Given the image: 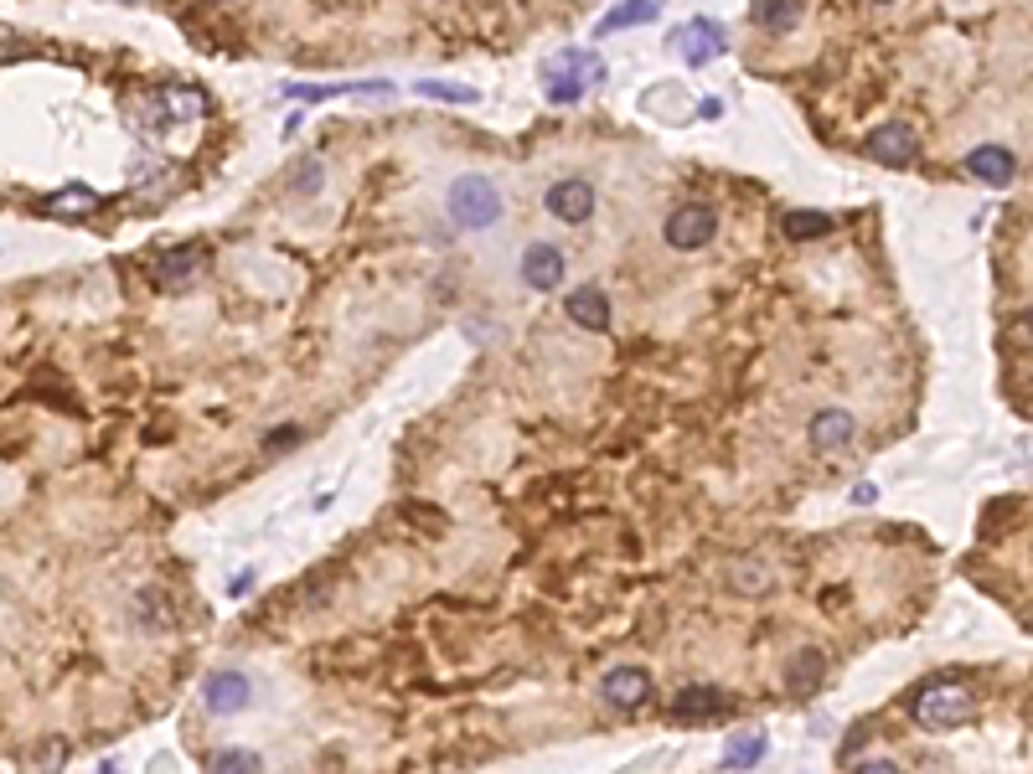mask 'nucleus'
<instances>
[{
	"label": "nucleus",
	"instance_id": "f257e3e1",
	"mask_svg": "<svg viewBox=\"0 0 1033 774\" xmlns=\"http://www.w3.org/2000/svg\"><path fill=\"white\" fill-rule=\"evenodd\" d=\"M976 713L972 686L956 682V676H930L910 692V717L920 729H961L966 717Z\"/></svg>",
	"mask_w": 1033,
	"mask_h": 774
},
{
	"label": "nucleus",
	"instance_id": "f03ea898",
	"mask_svg": "<svg viewBox=\"0 0 1033 774\" xmlns=\"http://www.w3.org/2000/svg\"><path fill=\"white\" fill-rule=\"evenodd\" d=\"M445 212L460 233H486L502 217V192L486 176H455L445 192Z\"/></svg>",
	"mask_w": 1033,
	"mask_h": 774
},
{
	"label": "nucleus",
	"instance_id": "7ed1b4c3",
	"mask_svg": "<svg viewBox=\"0 0 1033 774\" xmlns=\"http://www.w3.org/2000/svg\"><path fill=\"white\" fill-rule=\"evenodd\" d=\"M667 47H672V52H682V62H688V68H708L713 58H723V52H729V31H723L713 16H692L688 27L667 37Z\"/></svg>",
	"mask_w": 1033,
	"mask_h": 774
},
{
	"label": "nucleus",
	"instance_id": "20e7f679",
	"mask_svg": "<svg viewBox=\"0 0 1033 774\" xmlns=\"http://www.w3.org/2000/svg\"><path fill=\"white\" fill-rule=\"evenodd\" d=\"M667 243H672L677 254H692V248H708L713 243V233H719V212L703 207V202H682V207L667 217Z\"/></svg>",
	"mask_w": 1033,
	"mask_h": 774
},
{
	"label": "nucleus",
	"instance_id": "39448f33",
	"mask_svg": "<svg viewBox=\"0 0 1033 774\" xmlns=\"http://www.w3.org/2000/svg\"><path fill=\"white\" fill-rule=\"evenodd\" d=\"M863 155H869L873 165H889V171H904V165L920 161V134L910 130V124H879V130L863 140Z\"/></svg>",
	"mask_w": 1033,
	"mask_h": 774
},
{
	"label": "nucleus",
	"instance_id": "423d86ee",
	"mask_svg": "<svg viewBox=\"0 0 1033 774\" xmlns=\"http://www.w3.org/2000/svg\"><path fill=\"white\" fill-rule=\"evenodd\" d=\"M723 713H735V697H729L723 686H713V682H692L672 697L677 723H713V717H723Z\"/></svg>",
	"mask_w": 1033,
	"mask_h": 774
},
{
	"label": "nucleus",
	"instance_id": "0eeeda50",
	"mask_svg": "<svg viewBox=\"0 0 1033 774\" xmlns=\"http://www.w3.org/2000/svg\"><path fill=\"white\" fill-rule=\"evenodd\" d=\"M202 702H207L212 717H233L254 702V682L243 671H212L207 682H202Z\"/></svg>",
	"mask_w": 1033,
	"mask_h": 774
},
{
	"label": "nucleus",
	"instance_id": "6e6552de",
	"mask_svg": "<svg viewBox=\"0 0 1033 774\" xmlns=\"http://www.w3.org/2000/svg\"><path fill=\"white\" fill-rule=\"evenodd\" d=\"M599 697L610 702L615 713H636V707H646V697H651V676H646L641 666H615L599 676Z\"/></svg>",
	"mask_w": 1033,
	"mask_h": 774
},
{
	"label": "nucleus",
	"instance_id": "1a4fd4ad",
	"mask_svg": "<svg viewBox=\"0 0 1033 774\" xmlns=\"http://www.w3.org/2000/svg\"><path fill=\"white\" fill-rule=\"evenodd\" d=\"M543 207L554 212L558 223H589V217H595V186H589V181H579V176L554 181V186H548V196H543Z\"/></svg>",
	"mask_w": 1033,
	"mask_h": 774
},
{
	"label": "nucleus",
	"instance_id": "9d476101",
	"mask_svg": "<svg viewBox=\"0 0 1033 774\" xmlns=\"http://www.w3.org/2000/svg\"><path fill=\"white\" fill-rule=\"evenodd\" d=\"M523 284L527 289H538V295H554L558 284H564V254H558V243H533L523 254Z\"/></svg>",
	"mask_w": 1033,
	"mask_h": 774
},
{
	"label": "nucleus",
	"instance_id": "9b49d317",
	"mask_svg": "<svg viewBox=\"0 0 1033 774\" xmlns=\"http://www.w3.org/2000/svg\"><path fill=\"white\" fill-rule=\"evenodd\" d=\"M853 434H858V424H853V414H848V408H822V414L811 418V445L822 449V455H832V449H848V445H853Z\"/></svg>",
	"mask_w": 1033,
	"mask_h": 774
},
{
	"label": "nucleus",
	"instance_id": "f8f14e48",
	"mask_svg": "<svg viewBox=\"0 0 1033 774\" xmlns=\"http://www.w3.org/2000/svg\"><path fill=\"white\" fill-rule=\"evenodd\" d=\"M966 171H972L976 181H988V186H1007L1013 181V150H1003V145H976L972 155H966Z\"/></svg>",
	"mask_w": 1033,
	"mask_h": 774
},
{
	"label": "nucleus",
	"instance_id": "ddd939ff",
	"mask_svg": "<svg viewBox=\"0 0 1033 774\" xmlns=\"http://www.w3.org/2000/svg\"><path fill=\"white\" fill-rule=\"evenodd\" d=\"M729 589H735V594H770V589H776V563L760 558V552H749V558H739V563L729 568Z\"/></svg>",
	"mask_w": 1033,
	"mask_h": 774
},
{
	"label": "nucleus",
	"instance_id": "4468645a",
	"mask_svg": "<svg viewBox=\"0 0 1033 774\" xmlns=\"http://www.w3.org/2000/svg\"><path fill=\"white\" fill-rule=\"evenodd\" d=\"M661 16V0H620L615 11L599 16L595 37H615V31H630V27H646V21H657Z\"/></svg>",
	"mask_w": 1033,
	"mask_h": 774
},
{
	"label": "nucleus",
	"instance_id": "2eb2a0df",
	"mask_svg": "<svg viewBox=\"0 0 1033 774\" xmlns=\"http://www.w3.org/2000/svg\"><path fill=\"white\" fill-rule=\"evenodd\" d=\"M564 310H569L574 326H585V330H605V326H610V299L599 295L595 284H585V289H574V295L564 299Z\"/></svg>",
	"mask_w": 1033,
	"mask_h": 774
},
{
	"label": "nucleus",
	"instance_id": "dca6fc26",
	"mask_svg": "<svg viewBox=\"0 0 1033 774\" xmlns=\"http://www.w3.org/2000/svg\"><path fill=\"white\" fill-rule=\"evenodd\" d=\"M749 16H755V27L786 37V31L801 27V0H755V6H749Z\"/></svg>",
	"mask_w": 1033,
	"mask_h": 774
},
{
	"label": "nucleus",
	"instance_id": "f3484780",
	"mask_svg": "<svg viewBox=\"0 0 1033 774\" xmlns=\"http://www.w3.org/2000/svg\"><path fill=\"white\" fill-rule=\"evenodd\" d=\"M832 227H838V223H832L827 212H807V207H796V212H786V217H780V233H786L791 243H822Z\"/></svg>",
	"mask_w": 1033,
	"mask_h": 774
},
{
	"label": "nucleus",
	"instance_id": "a211bd4d",
	"mask_svg": "<svg viewBox=\"0 0 1033 774\" xmlns=\"http://www.w3.org/2000/svg\"><path fill=\"white\" fill-rule=\"evenodd\" d=\"M827 676V655L822 651H796L791 661H786V686L791 692H817Z\"/></svg>",
	"mask_w": 1033,
	"mask_h": 774
},
{
	"label": "nucleus",
	"instance_id": "6ab92c4d",
	"mask_svg": "<svg viewBox=\"0 0 1033 774\" xmlns=\"http://www.w3.org/2000/svg\"><path fill=\"white\" fill-rule=\"evenodd\" d=\"M290 99H305V104H326V99H342V93H388V83H290Z\"/></svg>",
	"mask_w": 1033,
	"mask_h": 774
},
{
	"label": "nucleus",
	"instance_id": "aec40b11",
	"mask_svg": "<svg viewBox=\"0 0 1033 774\" xmlns=\"http://www.w3.org/2000/svg\"><path fill=\"white\" fill-rule=\"evenodd\" d=\"M202 258L207 254H202L196 243L192 248H165V254H155V274H161L165 284H181V279H192L196 268H202Z\"/></svg>",
	"mask_w": 1033,
	"mask_h": 774
},
{
	"label": "nucleus",
	"instance_id": "412c9836",
	"mask_svg": "<svg viewBox=\"0 0 1033 774\" xmlns=\"http://www.w3.org/2000/svg\"><path fill=\"white\" fill-rule=\"evenodd\" d=\"M543 93H548L554 104H579V99L589 93V83H585L579 73H574L569 62H564V68H554V73L543 78Z\"/></svg>",
	"mask_w": 1033,
	"mask_h": 774
},
{
	"label": "nucleus",
	"instance_id": "4be33fe9",
	"mask_svg": "<svg viewBox=\"0 0 1033 774\" xmlns=\"http://www.w3.org/2000/svg\"><path fill=\"white\" fill-rule=\"evenodd\" d=\"M764 733H745V739H729L723 744V770H749V764L764 760Z\"/></svg>",
	"mask_w": 1033,
	"mask_h": 774
},
{
	"label": "nucleus",
	"instance_id": "5701e85b",
	"mask_svg": "<svg viewBox=\"0 0 1033 774\" xmlns=\"http://www.w3.org/2000/svg\"><path fill=\"white\" fill-rule=\"evenodd\" d=\"M419 93H424V99H439V104H476V99H480L476 89H465V83H445V78H424Z\"/></svg>",
	"mask_w": 1033,
	"mask_h": 774
},
{
	"label": "nucleus",
	"instance_id": "b1692460",
	"mask_svg": "<svg viewBox=\"0 0 1033 774\" xmlns=\"http://www.w3.org/2000/svg\"><path fill=\"white\" fill-rule=\"evenodd\" d=\"M212 770H227V774H249V770H264V760H259L254 748H223V754H212Z\"/></svg>",
	"mask_w": 1033,
	"mask_h": 774
},
{
	"label": "nucleus",
	"instance_id": "393cba45",
	"mask_svg": "<svg viewBox=\"0 0 1033 774\" xmlns=\"http://www.w3.org/2000/svg\"><path fill=\"white\" fill-rule=\"evenodd\" d=\"M564 62H569L574 73L585 78L589 89H595V83H605V58H595V52H579V47H569V52H564Z\"/></svg>",
	"mask_w": 1033,
	"mask_h": 774
},
{
	"label": "nucleus",
	"instance_id": "a878e982",
	"mask_svg": "<svg viewBox=\"0 0 1033 774\" xmlns=\"http://www.w3.org/2000/svg\"><path fill=\"white\" fill-rule=\"evenodd\" d=\"M93 207H99V196H93L89 186H68L62 196L47 202V212H93Z\"/></svg>",
	"mask_w": 1033,
	"mask_h": 774
},
{
	"label": "nucleus",
	"instance_id": "bb28decb",
	"mask_svg": "<svg viewBox=\"0 0 1033 774\" xmlns=\"http://www.w3.org/2000/svg\"><path fill=\"white\" fill-rule=\"evenodd\" d=\"M295 445H300V424H280V429L264 434V449H270V455H285V449H295Z\"/></svg>",
	"mask_w": 1033,
	"mask_h": 774
},
{
	"label": "nucleus",
	"instance_id": "cd10ccee",
	"mask_svg": "<svg viewBox=\"0 0 1033 774\" xmlns=\"http://www.w3.org/2000/svg\"><path fill=\"white\" fill-rule=\"evenodd\" d=\"M68 760V739H47L42 748H37V770H52V764Z\"/></svg>",
	"mask_w": 1033,
	"mask_h": 774
},
{
	"label": "nucleus",
	"instance_id": "c85d7f7f",
	"mask_svg": "<svg viewBox=\"0 0 1033 774\" xmlns=\"http://www.w3.org/2000/svg\"><path fill=\"white\" fill-rule=\"evenodd\" d=\"M295 181H300V186H311V192H315V186H321V165H315V161H300Z\"/></svg>",
	"mask_w": 1033,
	"mask_h": 774
},
{
	"label": "nucleus",
	"instance_id": "c756f323",
	"mask_svg": "<svg viewBox=\"0 0 1033 774\" xmlns=\"http://www.w3.org/2000/svg\"><path fill=\"white\" fill-rule=\"evenodd\" d=\"M858 774H894V760H858Z\"/></svg>",
	"mask_w": 1033,
	"mask_h": 774
},
{
	"label": "nucleus",
	"instance_id": "7c9ffc66",
	"mask_svg": "<svg viewBox=\"0 0 1033 774\" xmlns=\"http://www.w3.org/2000/svg\"><path fill=\"white\" fill-rule=\"evenodd\" d=\"M698 114H703V120H723V99H703V104H698Z\"/></svg>",
	"mask_w": 1033,
	"mask_h": 774
},
{
	"label": "nucleus",
	"instance_id": "2f4dec72",
	"mask_svg": "<svg viewBox=\"0 0 1033 774\" xmlns=\"http://www.w3.org/2000/svg\"><path fill=\"white\" fill-rule=\"evenodd\" d=\"M1023 330H1033V305H1029V310H1023Z\"/></svg>",
	"mask_w": 1033,
	"mask_h": 774
},
{
	"label": "nucleus",
	"instance_id": "473e14b6",
	"mask_svg": "<svg viewBox=\"0 0 1033 774\" xmlns=\"http://www.w3.org/2000/svg\"><path fill=\"white\" fill-rule=\"evenodd\" d=\"M873 6H889V0H873Z\"/></svg>",
	"mask_w": 1033,
	"mask_h": 774
},
{
	"label": "nucleus",
	"instance_id": "72a5a7b5",
	"mask_svg": "<svg viewBox=\"0 0 1033 774\" xmlns=\"http://www.w3.org/2000/svg\"><path fill=\"white\" fill-rule=\"evenodd\" d=\"M124 6H135V0H124Z\"/></svg>",
	"mask_w": 1033,
	"mask_h": 774
}]
</instances>
